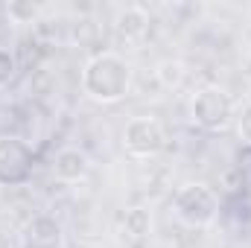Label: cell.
Listing matches in <instances>:
<instances>
[{
    "label": "cell",
    "instance_id": "cell-5",
    "mask_svg": "<svg viewBox=\"0 0 251 248\" xmlns=\"http://www.w3.org/2000/svg\"><path fill=\"white\" fill-rule=\"evenodd\" d=\"M167 146V131L155 117H131L123 128V149L131 158H155Z\"/></svg>",
    "mask_w": 251,
    "mask_h": 248
},
{
    "label": "cell",
    "instance_id": "cell-1",
    "mask_svg": "<svg viewBox=\"0 0 251 248\" xmlns=\"http://www.w3.org/2000/svg\"><path fill=\"white\" fill-rule=\"evenodd\" d=\"M134 82V70L117 53H97L94 59H88L82 70V91L94 99V102H120L128 97Z\"/></svg>",
    "mask_w": 251,
    "mask_h": 248
},
{
    "label": "cell",
    "instance_id": "cell-9",
    "mask_svg": "<svg viewBox=\"0 0 251 248\" xmlns=\"http://www.w3.org/2000/svg\"><path fill=\"white\" fill-rule=\"evenodd\" d=\"M123 234L134 237V240H143L152 234V213L146 207H128L123 213Z\"/></svg>",
    "mask_w": 251,
    "mask_h": 248
},
{
    "label": "cell",
    "instance_id": "cell-2",
    "mask_svg": "<svg viewBox=\"0 0 251 248\" xmlns=\"http://www.w3.org/2000/svg\"><path fill=\"white\" fill-rule=\"evenodd\" d=\"M173 213L187 228H207L219 216V198L216 193L201 181L181 184L173 196Z\"/></svg>",
    "mask_w": 251,
    "mask_h": 248
},
{
    "label": "cell",
    "instance_id": "cell-14",
    "mask_svg": "<svg viewBox=\"0 0 251 248\" xmlns=\"http://www.w3.org/2000/svg\"><path fill=\"white\" fill-rule=\"evenodd\" d=\"M91 248H97V246H91Z\"/></svg>",
    "mask_w": 251,
    "mask_h": 248
},
{
    "label": "cell",
    "instance_id": "cell-11",
    "mask_svg": "<svg viewBox=\"0 0 251 248\" xmlns=\"http://www.w3.org/2000/svg\"><path fill=\"white\" fill-rule=\"evenodd\" d=\"M158 79H161V85H164V88H178V85H181V79H184V64L173 62V59L161 62V67H158Z\"/></svg>",
    "mask_w": 251,
    "mask_h": 248
},
{
    "label": "cell",
    "instance_id": "cell-7",
    "mask_svg": "<svg viewBox=\"0 0 251 248\" xmlns=\"http://www.w3.org/2000/svg\"><path fill=\"white\" fill-rule=\"evenodd\" d=\"M114 29H117V35L126 38V41L143 38L146 29H149V15H146V9H140V6H126V9H120V12L114 15Z\"/></svg>",
    "mask_w": 251,
    "mask_h": 248
},
{
    "label": "cell",
    "instance_id": "cell-12",
    "mask_svg": "<svg viewBox=\"0 0 251 248\" xmlns=\"http://www.w3.org/2000/svg\"><path fill=\"white\" fill-rule=\"evenodd\" d=\"M15 70H18V59L12 50L0 47V88H6L12 79H15Z\"/></svg>",
    "mask_w": 251,
    "mask_h": 248
},
{
    "label": "cell",
    "instance_id": "cell-3",
    "mask_svg": "<svg viewBox=\"0 0 251 248\" xmlns=\"http://www.w3.org/2000/svg\"><path fill=\"white\" fill-rule=\"evenodd\" d=\"M190 120L204 131H222L234 120V99L219 85H204L190 99Z\"/></svg>",
    "mask_w": 251,
    "mask_h": 248
},
{
    "label": "cell",
    "instance_id": "cell-8",
    "mask_svg": "<svg viewBox=\"0 0 251 248\" xmlns=\"http://www.w3.org/2000/svg\"><path fill=\"white\" fill-rule=\"evenodd\" d=\"M26 237H29L32 246L53 248V246L62 243V222L53 219V216H47V213H41V216H35V219L26 225Z\"/></svg>",
    "mask_w": 251,
    "mask_h": 248
},
{
    "label": "cell",
    "instance_id": "cell-6",
    "mask_svg": "<svg viewBox=\"0 0 251 248\" xmlns=\"http://www.w3.org/2000/svg\"><path fill=\"white\" fill-rule=\"evenodd\" d=\"M91 173V158L79 146H64L53 158V175L64 184H76Z\"/></svg>",
    "mask_w": 251,
    "mask_h": 248
},
{
    "label": "cell",
    "instance_id": "cell-10",
    "mask_svg": "<svg viewBox=\"0 0 251 248\" xmlns=\"http://www.w3.org/2000/svg\"><path fill=\"white\" fill-rule=\"evenodd\" d=\"M41 12H44V6L35 3V0H12V3H6V15H9L12 24H35L41 18Z\"/></svg>",
    "mask_w": 251,
    "mask_h": 248
},
{
    "label": "cell",
    "instance_id": "cell-4",
    "mask_svg": "<svg viewBox=\"0 0 251 248\" xmlns=\"http://www.w3.org/2000/svg\"><path fill=\"white\" fill-rule=\"evenodd\" d=\"M35 152L26 140L3 134L0 137V187H21L32 178Z\"/></svg>",
    "mask_w": 251,
    "mask_h": 248
},
{
    "label": "cell",
    "instance_id": "cell-13",
    "mask_svg": "<svg viewBox=\"0 0 251 248\" xmlns=\"http://www.w3.org/2000/svg\"><path fill=\"white\" fill-rule=\"evenodd\" d=\"M237 134L246 146H251V102H246L237 114Z\"/></svg>",
    "mask_w": 251,
    "mask_h": 248
}]
</instances>
